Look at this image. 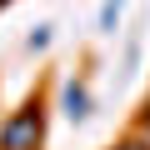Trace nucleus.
<instances>
[{
  "label": "nucleus",
  "mask_w": 150,
  "mask_h": 150,
  "mask_svg": "<svg viewBox=\"0 0 150 150\" xmlns=\"http://www.w3.org/2000/svg\"><path fill=\"white\" fill-rule=\"evenodd\" d=\"M115 150H145V145H140V140H125V145H115Z\"/></svg>",
  "instance_id": "5"
},
{
  "label": "nucleus",
  "mask_w": 150,
  "mask_h": 150,
  "mask_svg": "<svg viewBox=\"0 0 150 150\" xmlns=\"http://www.w3.org/2000/svg\"><path fill=\"white\" fill-rule=\"evenodd\" d=\"M45 45H50V25H35L25 35V50H45Z\"/></svg>",
  "instance_id": "4"
},
{
  "label": "nucleus",
  "mask_w": 150,
  "mask_h": 150,
  "mask_svg": "<svg viewBox=\"0 0 150 150\" xmlns=\"http://www.w3.org/2000/svg\"><path fill=\"white\" fill-rule=\"evenodd\" d=\"M40 140V110L30 105V110H20L5 130H0V150H30Z\"/></svg>",
  "instance_id": "1"
},
{
  "label": "nucleus",
  "mask_w": 150,
  "mask_h": 150,
  "mask_svg": "<svg viewBox=\"0 0 150 150\" xmlns=\"http://www.w3.org/2000/svg\"><path fill=\"white\" fill-rule=\"evenodd\" d=\"M65 115L70 120H85L90 115V95H85V85H75V80L65 85Z\"/></svg>",
  "instance_id": "2"
},
{
  "label": "nucleus",
  "mask_w": 150,
  "mask_h": 150,
  "mask_svg": "<svg viewBox=\"0 0 150 150\" xmlns=\"http://www.w3.org/2000/svg\"><path fill=\"white\" fill-rule=\"evenodd\" d=\"M120 10H125V0H105V5H100V30H105V35H115Z\"/></svg>",
  "instance_id": "3"
}]
</instances>
